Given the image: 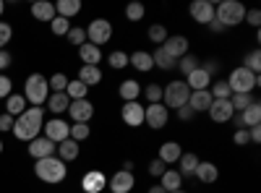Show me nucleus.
Returning a JSON list of instances; mask_svg holds the SVG:
<instances>
[{"label":"nucleus","mask_w":261,"mask_h":193,"mask_svg":"<svg viewBox=\"0 0 261 193\" xmlns=\"http://www.w3.org/2000/svg\"><path fill=\"white\" fill-rule=\"evenodd\" d=\"M81 188H84V193H102L107 188V175L102 170H89L81 178Z\"/></svg>","instance_id":"16"},{"label":"nucleus","mask_w":261,"mask_h":193,"mask_svg":"<svg viewBox=\"0 0 261 193\" xmlns=\"http://www.w3.org/2000/svg\"><path fill=\"white\" fill-rule=\"evenodd\" d=\"M0 154H3V141H0Z\"/></svg>","instance_id":"63"},{"label":"nucleus","mask_w":261,"mask_h":193,"mask_svg":"<svg viewBox=\"0 0 261 193\" xmlns=\"http://www.w3.org/2000/svg\"><path fill=\"white\" fill-rule=\"evenodd\" d=\"M258 84H261V78L256 73H251L248 68H243V66L232 68L230 76H227V87H230L232 94H253V89L258 87Z\"/></svg>","instance_id":"4"},{"label":"nucleus","mask_w":261,"mask_h":193,"mask_svg":"<svg viewBox=\"0 0 261 193\" xmlns=\"http://www.w3.org/2000/svg\"><path fill=\"white\" fill-rule=\"evenodd\" d=\"M11 66V52L8 50H0V71H6Z\"/></svg>","instance_id":"57"},{"label":"nucleus","mask_w":261,"mask_h":193,"mask_svg":"<svg viewBox=\"0 0 261 193\" xmlns=\"http://www.w3.org/2000/svg\"><path fill=\"white\" fill-rule=\"evenodd\" d=\"M170 120V110L160 102V104H146L144 107V123L151 128V131H162Z\"/></svg>","instance_id":"8"},{"label":"nucleus","mask_w":261,"mask_h":193,"mask_svg":"<svg viewBox=\"0 0 261 193\" xmlns=\"http://www.w3.org/2000/svg\"><path fill=\"white\" fill-rule=\"evenodd\" d=\"M144 97H146L149 104H160L162 102V84H149L144 89Z\"/></svg>","instance_id":"44"},{"label":"nucleus","mask_w":261,"mask_h":193,"mask_svg":"<svg viewBox=\"0 0 261 193\" xmlns=\"http://www.w3.org/2000/svg\"><path fill=\"white\" fill-rule=\"evenodd\" d=\"M199 157H196L193 152H186L180 159H178V173H180V178H193V173H196V167H199Z\"/></svg>","instance_id":"29"},{"label":"nucleus","mask_w":261,"mask_h":193,"mask_svg":"<svg viewBox=\"0 0 261 193\" xmlns=\"http://www.w3.org/2000/svg\"><path fill=\"white\" fill-rule=\"evenodd\" d=\"M256 102V97L253 94H232L230 97V104H232V110L235 113H243V110H248V107Z\"/></svg>","instance_id":"37"},{"label":"nucleus","mask_w":261,"mask_h":193,"mask_svg":"<svg viewBox=\"0 0 261 193\" xmlns=\"http://www.w3.org/2000/svg\"><path fill=\"white\" fill-rule=\"evenodd\" d=\"M162 50H165L172 60H180L183 55H188V37H183V34H170V37L162 42Z\"/></svg>","instance_id":"12"},{"label":"nucleus","mask_w":261,"mask_h":193,"mask_svg":"<svg viewBox=\"0 0 261 193\" xmlns=\"http://www.w3.org/2000/svg\"><path fill=\"white\" fill-rule=\"evenodd\" d=\"M42 125H45V110L42 107H27V113H21L16 120H13V136L18 141H34L42 131Z\"/></svg>","instance_id":"1"},{"label":"nucleus","mask_w":261,"mask_h":193,"mask_svg":"<svg viewBox=\"0 0 261 193\" xmlns=\"http://www.w3.org/2000/svg\"><path fill=\"white\" fill-rule=\"evenodd\" d=\"M206 26H209V29H212L214 34H220V32H225V26L220 24V21H212V24H206Z\"/></svg>","instance_id":"58"},{"label":"nucleus","mask_w":261,"mask_h":193,"mask_svg":"<svg viewBox=\"0 0 261 193\" xmlns=\"http://www.w3.org/2000/svg\"><path fill=\"white\" fill-rule=\"evenodd\" d=\"M160 185H162L167 193H170V190H180V188H183V178H180L178 170L167 167L165 173H162V183H160Z\"/></svg>","instance_id":"33"},{"label":"nucleus","mask_w":261,"mask_h":193,"mask_svg":"<svg viewBox=\"0 0 261 193\" xmlns=\"http://www.w3.org/2000/svg\"><path fill=\"white\" fill-rule=\"evenodd\" d=\"M212 102H214V99H212L209 89H204V92H191V97H188V107H191L193 113H206Z\"/></svg>","instance_id":"23"},{"label":"nucleus","mask_w":261,"mask_h":193,"mask_svg":"<svg viewBox=\"0 0 261 193\" xmlns=\"http://www.w3.org/2000/svg\"><path fill=\"white\" fill-rule=\"evenodd\" d=\"M243 21H248V26H253V29L258 32V24H261V11H258V8L246 11V18H243Z\"/></svg>","instance_id":"51"},{"label":"nucleus","mask_w":261,"mask_h":193,"mask_svg":"<svg viewBox=\"0 0 261 193\" xmlns=\"http://www.w3.org/2000/svg\"><path fill=\"white\" fill-rule=\"evenodd\" d=\"M248 136H251V144H261V125L248 128Z\"/></svg>","instance_id":"56"},{"label":"nucleus","mask_w":261,"mask_h":193,"mask_svg":"<svg viewBox=\"0 0 261 193\" xmlns=\"http://www.w3.org/2000/svg\"><path fill=\"white\" fill-rule=\"evenodd\" d=\"M134 185H136L134 173H125V170H118L113 178H107V188H110L113 193H130Z\"/></svg>","instance_id":"15"},{"label":"nucleus","mask_w":261,"mask_h":193,"mask_svg":"<svg viewBox=\"0 0 261 193\" xmlns=\"http://www.w3.org/2000/svg\"><path fill=\"white\" fill-rule=\"evenodd\" d=\"M183 157V146L178 141H165L157 152V159L165 164H178V159Z\"/></svg>","instance_id":"18"},{"label":"nucleus","mask_w":261,"mask_h":193,"mask_svg":"<svg viewBox=\"0 0 261 193\" xmlns=\"http://www.w3.org/2000/svg\"><path fill=\"white\" fill-rule=\"evenodd\" d=\"M232 141H235V146H248V144H251L248 128H238V131L232 133Z\"/></svg>","instance_id":"50"},{"label":"nucleus","mask_w":261,"mask_h":193,"mask_svg":"<svg viewBox=\"0 0 261 193\" xmlns=\"http://www.w3.org/2000/svg\"><path fill=\"white\" fill-rule=\"evenodd\" d=\"M170 193H188V190H183V188H180V190H170Z\"/></svg>","instance_id":"62"},{"label":"nucleus","mask_w":261,"mask_h":193,"mask_svg":"<svg viewBox=\"0 0 261 193\" xmlns=\"http://www.w3.org/2000/svg\"><path fill=\"white\" fill-rule=\"evenodd\" d=\"M79 55L84 60V66H99L102 63V47L92 45V42H84V45L79 47Z\"/></svg>","instance_id":"21"},{"label":"nucleus","mask_w":261,"mask_h":193,"mask_svg":"<svg viewBox=\"0 0 261 193\" xmlns=\"http://www.w3.org/2000/svg\"><path fill=\"white\" fill-rule=\"evenodd\" d=\"M34 175L42 180V183H50V185H58L68 178V164L58 157H45V159H37L34 164Z\"/></svg>","instance_id":"2"},{"label":"nucleus","mask_w":261,"mask_h":193,"mask_svg":"<svg viewBox=\"0 0 261 193\" xmlns=\"http://www.w3.org/2000/svg\"><path fill=\"white\" fill-rule=\"evenodd\" d=\"M165 170H167V164L160 162V159H151V162H149V175H151V178H162Z\"/></svg>","instance_id":"52"},{"label":"nucleus","mask_w":261,"mask_h":193,"mask_svg":"<svg viewBox=\"0 0 261 193\" xmlns=\"http://www.w3.org/2000/svg\"><path fill=\"white\" fill-rule=\"evenodd\" d=\"M188 97H191V89L186 81H170L162 89V104L167 110H180L183 104H188Z\"/></svg>","instance_id":"6"},{"label":"nucleus","mask_w":261,"mask_h":193,"mask_svg":"<svg viewBox=\"0 0 261 193\" xmlns=\"http://www.w3.org/2000/svg\"><path fill=\"white\" fill-rule=\"evenodd\" d=\"M47 84H50V92H65V87H68V76H65V73H55V76L47 78Z\"/></svg>","instance_id":"47"},{"label":"nucleus","mask_w":261,"mask_h":193,"mask_svg":"<svg viewBox=\"0 0 261 193\" xmlns=\"http://www.w3.org/2000/svg\"><path fill=\"white\" fill-rule=\"evenodd\" d=\"M11 34H13L11 24H6V21H0V50H6V45L11 42Z\"/></svg>","instance_id":"49"},{"label":"nucleus","mask_w":261,"mask_h":193,"mask_svg":"<svg viewBox=\"0 0 261 193\" xmlns=\"http://www.w3.org/2000/svg\"><path fill=\"white\" fill-rule=\"evenodd\" d=\"M3 11H6V3H3V0H0V16H3Z\"/></svg>","instance_id":"61"},{"label":"nucleus","mask_w":261,"mask_h":193,"mask_svg":"<svg viewBox=\"0 0 261 193\" xmlns=\"http://www.w3.org/2000/svg\"><path fill=\"white\" fill-rule=\"evenodd\" d=\"M29 157H34V159H45V157H55V152H58V144H53L50 139H45V136H37L34 141H29Z\"/></svg>","instance_id":"13"},{"label":"nucleus","mask_w":261,"mask_h":193,"mask_svg":"<svg viewBox=\"0 0 261 193\" xmlns=\"http://www.w3.org/2000/svg\"><path fill=\"white\" fill-rule=\"evenodd\" d=\"M27 99H24V94H11L8 99H6V115H11L13 120L21 115V113H27Z\"/></svg>","instance_id":"30"},{"label":"nucleus","mask_w":261,"mask_h":193,"mask_svg":"<svg viewBox=\"0 0 261 193\" xmlns=\"http://www.w3.org/2000/svg\"><path fill=\"white\" fill-rule=\"evenodd\" d=\"M243 68H248L251 73L258 76V71H261V52H258V47H253V50L243 58Z\"/></svg>","instance_id":"39"},{"label":"nucleus","mask_w":261,"mask_h":193,"mask_svg":"<svg viewBox=\"0 0 261 193\" xmlns=\"http://www.w3.org/2000/svg\"><path fill=\"white\" fill-rule=\"evenodd\" d=\"M123 170H125V173H134V159H125L123 162Z\"/></svg>","instance_id":"59"},{"label":"nucleus","mask_w":261,"mask_h":193,"mask_svg":"<svg viewBox=\"0 0 261 193\" xmlns=\"http://www.w3.org/2000/svg\"><path fill=\"white\" fill-rule=\"evenodd\" d=\"M13 94V84L6 73H0V99H8Z\"/></svg>","instance_id":"48"},{"label":"nucleus","mask_w":261,"mask_h":193,"mask_svg":"<svg viewBox=\"0 0 261 193\" xmlns=\"http://www.w3.org/2000/svg\"><path fill=\"white\" fill-rule=\"evenodd\" d=\"M11 128H13V118L3 113V115H0V131L6 133V131H11Z\"/></svg>","instance_id":"55"},{"label":"nucleus","mask_w":261,"mask_h":193,"mask_svg":"<svg viewBox=\"0 0 261 193\" xmlns=\"http://www.w3.org/2000/svg\"><path fill=\"white\" fill-rule=\"evenodd\" d=\"M206 113H209V118H212L214 123H230L232 115H235L230 99H214V102L209 104V110H206Z\"/></svg>","instance_id":"17"},{"label":"nucleus","mask_w":261,"mask_h":193,"mask_svg":"<svg viewBox=\"0 0 261 193\" xmlns=\"http://www.w3.org/2000/svg\"><path fill=\"white\" fill-rule=\"evenodd\" d=\"M110 39H113V24L107 18H94L92 24L86 26V42H92V45L102 47Z\"/></svg>","instance_id":"7"},{"label":"nucleus","mask_w":261,"mask_h":193,"mask_svg":"<svg viewBox=\"0 0 261 193\" xmlns=\"http://www.w3.org/2000/svg\"><path fill=\"white\" fill-rule=\"evenodd\" d=\"M144 16H146V8L141 3H128L125 6V18L128 21H141Z\"/></svg>","instance_id":"45"},{"label":"nucleus","mask_w":261,"mask_h":193,"mask_svg":"<svg viewBox=\"0 0 261 193\" xmlns=\"http://www.w3.org/2000/svg\"><path fill=\"white\" fill-rule=\"evenodd\" d=\"M193 178H196V180H201V183H217V178H220V170H217L214 162H199V167H196Z\"/></svg>","instance_id":"25"},{"label":"nucleus","mask_w":261,"mask_h":193,"mask_svg":"<svg viewBox=\"0 0 261 193\" xmlns=\"http://www.w3.org/2000/svg\"><path fill=\"white\" fill-rule=\"evenodd\" d=\"M47 110L50 113H55V118L60 115V113H68V104H71V99H68V94L65 92H53L50 97H47Z\"/></svg>","instance_id":"24"},{"label":"nucleus","mask_w":261,"mask_h":193,"mask_svg":"<svg viewBox=\"0 0 261 193\" xmlns=\"http://www.w3.org/2000/svg\"><path fill=\"white\" fill-rule=\"evenodd\" d=\"M65 39H68L71 45L81 47L84 42H86V29H81V26H71V29H68V34H65Z\"/></svg>","instance_id":"46"},{"label":"nucleus","mask_w":261,"mask_h":193,"mask_svg":"<svg viewBox=\"0 0 261 193\" xmlns=\"http://www.w3.org/2000/svg\"><path fill=\"white\" fill-rule=\"evenodd\" d=\"M175 113H178V120H180V123H183V120H191V118L196 115V113L191 110V107H188V104H183V107H180V110H175Z\"/></svg>","instance_id":"54"},{"label":"nucleus","mask_w":261,"mask_h":193,"mask_svg":"<svg viewBox=\"0 0 261 193\" xmlns=\"http://www.w3.org/2000/svg\"><path fill=\"white\" fill-rule=\"evenodd\" d=\"M243 18H246V6L241 0H222V3L214 6V21H220L225 29L243 24Z\"/></svg>","instance_id":"3"},{"label":"nucleus","mask_w":261,"mask_h":193,"mask_svg":"<svg viewBox=\"0 0 261 193\" xmlns=\"http://www.w3.org/2000/svg\"><path fill=\"white\" fill-rule=\"evenodd\" d=\"M79 11H81V3L79 0H58L55 3V16H63V18H73V16H79Z\"/></svg>","instance_id":"32"},{"label":"nucleus","mask_w":261,"mask_h":193,"mask_svg":"<svg viewBox=\"0 0 261 193\" xmlns=\"http://www.w3.org/2000/svg\"><path fill=\"white\" fill-rule=\"evenodd\" d=\"M201 68H204V71H206V73L214 78V76H217V71H220V63H217L214 58H209V60H204V63H201Z\"/></svg>","instance_id":"53"},{"label":"nucleus","mask_w":261,"mask_h":193,"mask_svg":"<svg viewBox=\"0 0 261 193\" xmlns=\"http://www.w3.org/2000/svg\"><path fill=\"white\" fill-rule=\"evenodd\" d=\"M188 13L191 18L196 21V24H212L214 21V3L212 0H193V3L188 6Z\"/></svg>","instance_id":"9"},{"label":"nucleus","mask_w":261,"mask_h":193,"mask_svg":"<svg viewBox=\"0 0 261 193\" xmlns=\"http://www.w3.org/2000/svg\"><path fill=\"white\" fill-rule=\"evenodd\" d=\"M209 94H212V99H230V97H232V92H230V87H227L225 78H222V81H212Z\"/></svg>","instance_id":"36"},{"label":"nucleus","mask_w":261,"mask_h":193,"mask_svg":"<svg viewBox=\"0 0 261 193\" xmlns=\"http://www.w3.org/2000/svg\"><path fill=\"white\" fill-rule=\"evenodd\" d=\"M55 157H58V159H63L65 164L73 162V159H79V144H76L73 139L60 141V144H58V154H55Z\"/></svg>","instance_id":"26"},{"label":"nucleus","mask_w":261,"mask_h":193,"mask_svg":"<svg viewBox=\"0 0 261 193\" xmlns=\"http://www.w3.org/2000/svg\"><path fill=\"white\" fill-rule=\"evenodd\" d=\"M149 193H167V190H165L162 185H151V188H149Z\"/></svg>","instance_id":"60"},{"label":"nucleus","mask_w":261,"mask_h":193,"mask_svg":"<svg viewBox=\"0 0 261 193\" xmlns=\"http://www.w3.org/2000/svg\"><path fill=\"white\" fill-rule=\"evenodd\" d=\"M118 94H120V99L123 102H136L139 99V94H141V84L139 81H134V78H125L120 87H118Z\"/></svg>","instance_id":"27"},{"label":"nucleus","mask_w":261,"mask_h":193,"mask_svg":"<svg viewBox=\"0 0 261 193\" xmlns=\"http://www.w3.org/2000/svg\"><path fill=\"white\" fill-rule=\"evenodd\" d=\"M238 118H241V125L243 128H253V125H261V104L258 102H253L248 110H243V113H235Z\"/></svg>","instance_id":"28"},{"label":"nucleus","mask_w":261,"mask_h":193,"mask_svg":"<svg viewBox=\"0 0 261 193\" xmlns=\"http://www.w3.org/2000/svg\"><path fill=\"white\" fill-rule=\"evenodd\" d=\"M89 136H92V128H89V123H73V125H71V139H73L76 144L86 141Z\"/></svg>","instance_id":"41"},{"label":"nucleus","mask_w":261,"mask_h":193,"mask_svg":"<svg viewBox=\"0 0 261 193\" xmlns=\"http://www.w3.org/2000/svg\"><path fill=\"white\" fill-rule=\"evenodd\" d=\"M32 16L37 18V21H50L55 18V3H47V0H39V3H34L32 6Z\"/></svg>","instance_id":"31"},{"label":"nucleus","mask_w":261,"mask_h":193,"mask_svg":"<svg viewBox=\"0 0 261 193\" xmlns=\"http://www.w3.org/2000/svg\"><path fill=\"white\" fill-rule=\"evenodd\" d=\"M68 115L73 123H89L94 118V104L89 99H76L68 104Z\"/></svg>","instance_id":"14"},{"label":"nucleus","mask_w":261,"mask_h":193,"mask_svg":"<svg viewBox=\"0 0 261 193\" xmlns=\"http://www.w3.org/2000/svg\"><path fill=\"white\" fill-rule=\"evenodd\" d=\"M79 81L84 84V87H99L102 84V68L99 66H81L79 68Z\"/></svg>","instance_id":"20"},{"label":"nucleus","mask_w":261,"mask_h":193,"mask_svg":"<svg viewBox=\"0 0 261 193\" xmlns=\"http://www.w3.org/2000/svg\"><path fill=\"white\" fill-rule=\"evenodd\" d=\"M146 34H149V39H151V42H154V45H157V47H162V42H165V39L170 37V34H167V29H165L162 24H151Z\"/></svg>","instance_id":"42"},{"label":"nucleus","mask_w":261,"mask_h":193,"mask_svg":"<svg viewBox=\"0 0 261 193\" xmlns=\"http://www.w3.org/2000/svg\"><path fill=\"white\" fill-rule=\"evenodd\" d=\"M107 63H110V68L123 71V68H128V52H123V50H113L110 55H107Z\"/></svg>","instance_id":"40"},{"label":"nucleus","mask_w":261,"mask_h":193,"mask_svg":"<svg viewBox=\"0 0 261 193\" xmlns=\"http://www.w3.org/2000/svg\"><path fill=\"white\" fill-rule=\"evenodd\" d=\"M151 63H154V68H160V71H175V66H178V60H172L162 47H157L151 52Z\"/></svg>","instance_id":"34"},{"label":"nucleus","mask_w":261,"mask_h":193,"mask_svg":"<svg viewBox=\"0 0 261 193\" xmlns=\"http://www.w3.org/2000/svg\"><path fill=\"white\" fill-rule=\"evenodd\" d=\"M128 66H134V68L141 71V73H149L151 68H154V63H151V52L136 50L134 55H128Z\"/></svg>","instance_id":"22"},{"label":"nucleus","mask_w":261,"mask_h":193,"mask_svg":"<svg viewBox=\"0 0 261 193\" xmlns=\"http://www.w3.org/2000/svg\"><path fill=\"white\" fill-rule=\"evenodd\" d=\"M120 120L128 125V128H139L144 123V104L136 99V102H125L120 107Z\"/></svg>","instance_id":"11"},{"label":"nucleus","mask_w":261,"mask_h":193,"mask_svg":"<svg viewBox=\"0 0 261 193\" xmlns=\"http://www.w3.org/2000/svg\"><path fill=\"white\" fill-rule=\"evenodd\" d=\"M50 29H53L55 37H65V34H68V29H71V21L63 18V16H55V18L50 21Z\"/></svg>","instance_id":"43"},{"label":"nucleus","mask_w":261,"mask_h":193,"mask_svg":"<svg viewBox=\"0 0 261 193\" xmlns=\"http://www.w3.org/2000/svg\"><path fill=\"white\" fill-rule=\"evenodd\" d=\"M65 94H68L71 102H76V99H86V94H89V87H84V84L76 78V81H68V87H65Z\"/></svg>","instance_id":"35"},{"label":"nucleus","mask_w":261,"mask_h":193,"mask_svg":"<svg viewBox=\"0 0 261 193\" xmlns=\"http://www.w3.org/2000/svg\"><path fill=\"white\" fill-rule=\"evenodd\" d=\"M199 66H201V60L196 58V55H191V52H188V55H183V58L178 60V66H175V68H180V71H183V76H188V73H193Z\"/></svg>","instance_id":"38"},{"label":"nucleus","mask_w":261,"mask_h":193,"mask_svg":"<svg viewBox=\"0 0 261 193\" xmlns=\"http://www.w3.org/2000/svg\"><path fill=\"white\" fill-rule=\"evenodd\" d=\"M212 81H214V78H212L201 66L196 68L193 73L186 76V84H188V89H191V92H204V89H209V87H212Z\"/></svg>","instance_id":"19"},{"label":"nucleus","mask_w":261,"mask_h":193,"mask_svg":"<svg viewBox=\"0 0 261 193\" xmlns=\"http://www.w3.org/2000/svg\"><path fill=\"white\" fill-rule=\"evenodd\" d=\"M50 97V84L47 78L42 76V73H32L24 84V99L32 104V107H39V104H45Z\"/></svg>","instance_id":"5"},{"label":"nucleus","mask_w":261,"mask_h":193,"mask_svg":"<svg viewBox=\"0 0 261 193\" xmlns=\"http://www.w3.org/2000/svg\"><path fill=\"white\" fill-rule=\"evenodd\" d=\"M42 128H45V139H50L53 144H60V141H65V139H71V125L65 123V120H60V118L47 120Z\"/></svg>","instance_id":"10"}]
</instances>
